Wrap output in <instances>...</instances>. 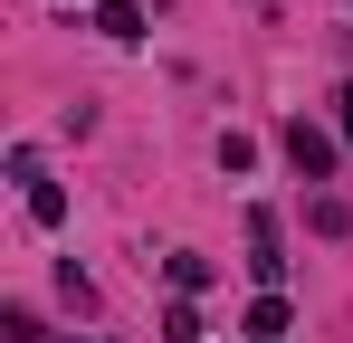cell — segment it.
Returning <instances> with one entry per match:
<instances>
[{
	"label": "cell",
	"instance_id": "cell-4",
	"mask_svg": "<svg viewBox=\"0 0 353 343\" xmlns=\"http://www.w3.org/2000/svg\"><path fill=\"white\" fill-rule=\"evenodd\" d=\"M163 277H172L181 295H201V286L220 277V267H210V258H201V248H172V258H163Z\"/></svg>",
	"mask_w": 353,
	"mask_h": 343
},
{
	"label": "cell",
	"instance_id": "cell-5",
	"mask_svg": "<svg viewBox=\"0 0 353 343\" xmlns=\"http://www.w3.org/2000/svg\"><path fill=\"white\" fill-rule=\"evenodd\" d=\"M29 220H39V229H67V191H58V181H29Z\"/></svg>",
	"mask_w": 353,
	"mask_h": 343
},
{
	"label": "cell",
	"instance_id": "cell-7",
	"mask_svg": "<svg viewBox=\"0 0 353 343\" xmlns=\"http://www.w3.org/2000/svg\"><path fill=\"white\" fill-rule=\"evenodd\" d=\"M248 334H268V343L287 334V295H258V305H248Z\"/></svg>",
	"mask_w": 353,
	"mask_h": 343
},
{
	"label": "cell",
	"instance_id": "cell-8",
	"mask_svg": "<svg viewBox=\"0 0 353 343\" xmlns=\"http://www.w3.org/2000/svg\"><path fill=\"white\" fill-rule=\"evenodd\" d=\"M334 134H344V143H353V86H344V96H334Z\"/></svg>",
	"mask_w": 353,
	"mask_h": 343
},
{
	"label": "cell",
	"instance_id": "cell-1",
	"mask_svg": "<svg viewBox=\"0 0 353 343\" xmlns=\"http://www.w3.org/2000/svg\"><path fill=\"white\" fill-rule=\"evenodd\" d=\"M287 163L305 172V181H325V172H334V134H325V124H305V114H296V124H287Z\"/></svg>",
	"mask_w": 353,
	"mask_h": 343
},
{
	"label": "cell",
	"instance_id": "cell-2",
	"mask_svg": "<svg viewBox=\"0 0 353 343\" xmlns=\"http://www.w3.org/2000/svg\"><path fill=\"white\" fill-rule=\"evenodd\" d=\"M248 277H258V286L287 277V258H277V220H268V210H248Z\"/></svg>",
	"mask_w": 353,
	"mask_h": 343
},
{
	"label": "cell",
	"instance_id": "cell-6",
	"mask_svg": "<svg viewBox=\"0 0 353 343\" xmlns=\"http://www.w3.org/2000/svg\"><path fill=\"white\" fill-rule=\"evenodd\" d=\"M163 343H201V305H191V295L163 305Z\"/></svg>",
	"mask_w": 353,
	"mask_h": 343
},
{
	"label": "cell",
	"instance_id": "cell-3",
	"mask_svg": "<svg viewBox=\"0 0 353 343\" xmlns=\"http://www.w3.org/2000/svg\"><path fill=\"white\" fill-rule=\"evenodd\" d=\"M96 29H105L115 48H134V39H143V10H134V0H96Z\"/></svg>",
	"mask_w": 353,
	"mask_h": 343
}]
</instances>
